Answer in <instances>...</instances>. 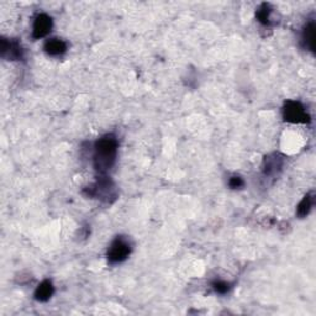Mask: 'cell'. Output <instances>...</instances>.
I'll return each instance as SVG.
<instances>
[{"label": "cell", "instance_id": "obj_1", "mask_svg": "<svg viewBox=\"0 0 316 316\" xmlns=\"http://www.w3.org/2000/svg\"><path fill=\"white\" fill-rule=\"evenodd\" d=\"M118 156V140L114 135L108 134L95 143L94 168L100 174H105L115 165Z\"/></svg>", "mask_w": 316, "mask_h": 316}, {"label": "cell", "instance_id": "obj_2", "mask_svg": "<svg viewBox=\"0 0 316 316\" xmlns=\"http://www.w3.org/2000/svg\"><path fill=\"white\" fill-rule=\"evenodd\" d=\"M83 193L88 198L100 199V200L105 201V203H111V201L115 200L116 197H118L114 183L111 182L109 178L105 177L104 174L103 177L99 178L93 186L87 187V188L83 190Z\"/></svg>", "mask_w": 316, "mask_h": 316}, {"label": "cell", "instance_id": "obj_3", "mask_svg": "<svg viewBox=\"0 0 316 316\" xmlns=\"http://www.w3.org/2000/svg\"><path fill=\"white\" fill-rule=\"evenodd\" d=\"M131 250H133V247H131L130 241H128L127 239H125V237L122 236L116 237V239L111 242L109 250H108V261H109L111 265L124 262L125 259L130 256Z\"/></svg>", "mask_w": 316, "mask_h": 316}, {"label": "cell", "instance_id": "obj_4", "mask_svg": "<svg viewBox=\"0 0 316 316\" xmlns=\"http://www.w3.org/2000/svg\"><path fill=\"white\" fill-rule=\"evenodd\" d=\"M283 115L286 121L292 124H306L310 121L309 114L299 101H286Z\"/></svg>", "mask_w": 316, "mask_h": 316}, {"label": "cell", "instance_id": "obj_5", "mask_svg": "<svg viewBox=\"0 0 316 316\" xmlns=\"http://www.w3.org/2000/svg\"><path fill=\"white\" fill-rule=\"evenodd\" d=\"M0 55L3 58H7L9 61L21 60L24 56L21 45L16 40L13 39H4L2 37L0 40Z\"/></svg>", "mask_w": 316, "mask_h": 316}, {"label": "cell", "instance_id": "obj_6", "mask_svg": "<svg viewBox=\"0 0 316 316\" xmlns=\"http://www.w3.org/2000/svg\"><path fill=\"white\" fill-rule=\"evenodd\" d=\"M52 19L47 14H39L32 25V39L39 40L47 36L52 30Z\"/></svg>", "mask_w": 316, "mask_h": 316}, {"label": "cell", "instance_id": "obj_7", "mask_svg": "<svg viewBox=\"0 0 316 316\" xmlns=\"http://www.w3.org/2000/svg\"><path fill=\"white\" fill-rule=\"evenodd\" d=\"M283 167V158L278 154H273V156H268L265 158L263 162V172L265 174L272 175L276 174L278 171H280Z\"/></svg>", "mask_w": 316, "mask_h": 316}, {"label": "cell", "instance_id": "obj_8", "mask_svg": "<svg viewBox=\"0 0 316 316\" xmlns=\"http://www.w3.org/2000/svg\"><path fill=\"white\" fill-rule=\"evenodd\" d=\"M67 51V43L61 39L47 40L45 43V52L49 56H61Z\"/></svg>", "mask_w": 316, "mask_h": 316}, {"label": "cell", "instance_id": "obj_9", "mask_svg": "<svg viewBox=\"0 0 316 316\" xmlns=\"http://www.w3.org/2000/svg\"><path fill=\"white\" fill-rule=\"evenodd\" d=\"M54 292L55 288L51 280H43V282L37 286L36 292H35V299L37 301L45 303V301L49 300V298L54 295Z\"/></svg>", "mask_w": 316, "mask_h": 316}, {"label": "cell", "instance_id": "obj_10", "mask_svg": "<svg viewBox=\"0 0 316 316\" xmlns=\"http://www.w3.org/2000/svg\"><path fill=\"white\" fill-rule=\"evenodd\" d=\"M303 42L305 48L314 51V43H315V22L310 21L306 24L305 29L303 31Z\"/></svg>", "mask_w": 316, "mask_h": 316}, {"label": "cell", "instance_id": "obj_11", "mask_svg": "<svg viewBox=\"0 0 316 316\" xmlns=\"http://www.w3.org/2000/svg\"><path fill=\"white\" fill-rule=\"evenodd\" d=\"M272 11H273V9L271 8V5L267 4V3H265V4H262L261 8L257 10V14H256L257 20H258L262 25H265V26L269 25L271 24Z\"/></svg>", "mask_w": 316, "mask_h": 316}, {"label": "cell", "instance_id": "obj_12", "mask_svg": "<svg viewBox=\"0 0 316 316\" xmlns=\"http://www.w3.org/2000/svg\"><path fill=\"white\" fill-rule=\"evenodd\" d=\"M312 205H314V198H312V195L311 194L305 195L297 207L298 216H299V218H304V216L308 215L310 210H311Z\"/></svg>", "mask_w": 316, "mask_h": 316}, {"label": "cell", "instance_id": "obj_13", "mask_svg": "<svg viewBox=\"0 0 316 316\" xmlns=\"http://www.w3.org/2000/svg\"><path fill=\"white\" fill-rule=\"evenodd\" d=\"M213 288L214 291L219 293V294H225V293L230 291L231 285L227 282H224V280H215V282L213 283Z\"/></svg>", "mask_w": 316, "mask_h": 316}, {"label": "cell", "instance_id": "obj_14", "mask_svg": "<svg viewBox=\"0 0 316 316\" xmlns=\"http://www.w3.org/2000/svg\"><path fill=\"white\" fill-rule=\"evenodd\" d=\"M244 180H242L241 177H237V175H233V177L230 178L229 180V186L230 188L232 189H240L244 187Z\"/></svg>", "mask_w": 316, "mask_h": 316}]
</instances>
